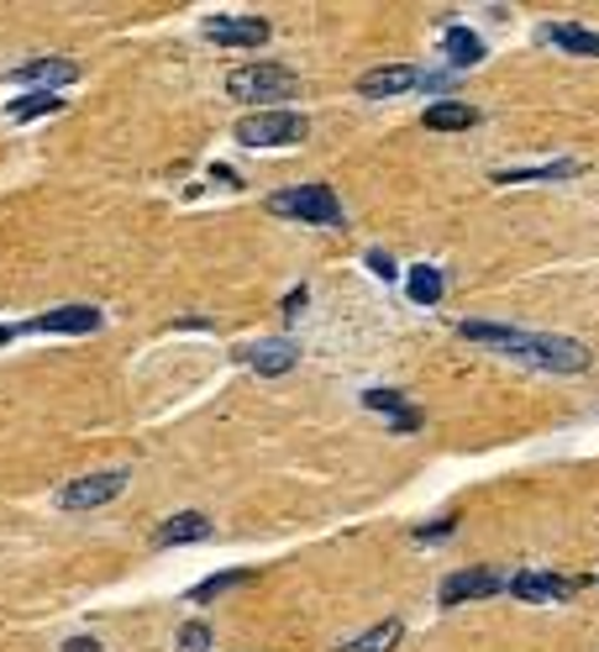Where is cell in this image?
Here are the masks:
<instances>
[{
    "instance_id": "1",
    "label": "cell",
    "mask_w": 599,
    "mask_h": 652,
    "mask_svg": "<svg viewBox=\"0 0 599 652\" xmlns=\"http://www.w3.org/2000/svg\"><path fill=\"white\" fill-rule=\"evenodd\" d=\"M463 338L479 342V347H495L510 363H526V368H542V374H584L589 368V347L574 338H552V332H515V327H500V321H463Z\"/></svg>"
},
{
    "instance_id": "2",
    "label": "cell",
    "mask_w": 599,
    "mask_h": 652,
    "mask_svg": "<svg viewBox=\"0 0 599 652\" xmlns=\"http://www.w3.org/2000/svg\"><path fill=\"white\" fill-rule=\"evenodd\" d=\"M226 96L242 106H274V100L300 96V74L285 64H247V69L226 74Z\"/></svg>"
},
{
    "instance_id": "3",
    "label": "cell",
    "mask_w": 599,
    "mask_h": 652,
    "mask_svg": "<svg viewBox=\"0 0 599 652\" xmlns=\"http://www.w3.org/2000/svg\"><path fill=\"white\" fill-rule=\"evenodd\" d=\"M268 211L289 221H311V226H342V200L332 185H295V190L268 195Z\"/></svg>"
},
{
    "instance_id": "4",
    "label": "cell",
    "mask_w": 599,
    "mask_h": 652,
    "mask_svg": "<svg viewBox=\"0 0 599 652\" xmlns=\"http://www.w3.org/2000/svg\"><path fill=\"white\" fill-rule=\"evenodd\" d=\"M447 85H453V69H410V64H384V69H368L358 79V96L389 100V96H406V90H447Z\"/></svg>"
},
{
    "instance_id": "5",
    "label": "cell",
    "mask_w": 599,
    "mask_h": 652,
    "mask_svg": "<svg viewBox=\"0 0 599 652\" xmlns=\"http://www.w3.org/2000/svg\"><path fill=\"white\" fill-rule=\"evenodd\" d=\"M306 132H311V121L300 111H253V117L237 121L242 147H285V143H300Z\"/></svg>"
},
{
    "instance_id": "6",
    "label": "cell",
    "mask_w": 599,
    "mask_h": 652,
    "mask_svg": "<svg viewBox=\"0 0 599 652\" xmlns=\"http://www.w3.org/2000/svg\"><path fill=\"white\" fill-rule=\"evenodd\" d=\"M121 489H126V468H106V474H85L58 489V506L64 510H90V506H111Z\"/></svg>"
},
{
    "instance_id": "7",
    "label": "cell",
    "mask_w": 599,
    "mask_h": 652,
    "mask_svg": "<svg viewBox=\"0 0 599 652\" xmlns=\"http://www.w3.org/2000/svg\"><path fill=\"white\" fill-rule=\"evenodd\" d=\"M268 32H274V26H268L264 16H211V22H206V37L221 43V48H264Z\"/></svg>"
},
{
    "instance_id": "8",
    "label": "cell",
    "mask_w": 599,
    "mask_h": 652,
    "mask_svg": "<svg viewBox=\"0 0 599 652\" xmlns=\"http://www.w3.org/2000/svg\"><path fill=\"white\" fill-rule=\"evenodd\" d=\"M100 321H106V316H100L96 306H58V311L32 316L26 327H32V332H58V338H85V332H100Z\"/></svg>"
},
{
    "instance_id": "9",
    "label": "cell",
    "mask_w": 599,
    "mask_h": 652,
    "mask_svg": "<svg viewBox=\"0 0 599 652\" xmlns=\"http://www.w3.org/2000/svg\"><path fill=\"white\" fill-rule=\"evenodd\" d=\"M237 363H247L253 374H289L300 363V347L289 338H268V342H247L237 353Z\"/></svg>"
},
{
    "instance_id": "10",
    "label": "cell",
    "mask_w": 599,
    "mask_h": 652,
    "mask_svg": "<svg viewBox=\"0 0 599 652\" xmlns=\"http://www.w3.org/2000/svg\"><path fill=\"white\" fill-rule=\"evenodd\" d=\"M504 579L495 568H463L453 579L442 584V605H468V600H489V595H500Z\"/></svg>"
},
{
    "instance_id": "11",
    "label": "cell",
    "mask_w": 599,
    "mask_h": 652,
    "mask_svg": "<svg viewBox=\"0 0 599 652\" xmlns=\"http://www.w3.org/2000/svg\"><path fill=\"white\" fill-rule=\"evenodd\" d=\"M578 589V579H563V574H515L510 579V595L526 605H547V600H568Z\"/></svg>"
},
{
    "instance_id": "12",
    "label": "cell",
    "mask_w": 599,
    "mask_h": 652,
    "mask_svg": "<svg viewBox=\"0 0 599 652\" xmlns=\"http://www.w3.org/2000/svg\"><path fill=\"white\" fill-rule=\"evenodd\" d=\"M421 121H426L432 132H468V126L484 121V111H474L468 100H432V106L421 111Z\"/></svg>"
},
{
    "instance_id": "13",
    "label": "cell",
    "mask_w": 599,
    "mask_h": 652,
    "mask_svg": "<svg viewBox=\"0 0 599 652\" xmlns=\"http://www.w3.org/2000/svg\"><path fill=\"white\" fill-rule=\"evenodd\" d=\"M584 164L578 158H557V164H531V169H500V185H557V179H578Z\"/></svg>"
},
{
    "instance_id": "14",
    "label": "cell",
    "mask_w": 599,
    "mask_h": 652,
    "mask_svg": "<svg viewBox=\"0 0 599 652\" xmlns=\"http://www.w3.org/2000/svg\"><path fill=\"white\" fill-rule=\"evenodd\" d=\"M363 406H368V411H379V416H389V427H395V432H415V427H421V416L410 411L406 395H395V389H368V395H363Z\"/></svg>"
},
{
    "instance_id": "15",
    "label": "cell",
    "mask_w": 599,
    "mask_h": 652,
    "mask_svg": "<svg viewBox=\"0 0 599 652\" xmlns=\"http://www.w3.org/2000/svg\"><path fill=\"white\" fill-rule=\"evenodd\" d=\"M542 37H547V43H557L563 53H584V58H599V32H589V26L547 22V26H542Z\"/></svg>"
},
{
    "instance_id": "16",
    "label": "cell",
    "mask_w": 599,
    "mask_h": 652,
    "mask_svg": "<svg viewBox=\"0 0 599 652\" xmlns=\"http://www.w3.org/2000/svg\"><path fill=\"white\" fill-rule=\"evenodd\" d=\"M206 537H211V521H206L200 510L168 516L164 527H158V542H164V548H179V542H206Z\"/></svg>"
},
{
    "instance_id": "17",
    "label": "cell",
    "mask_w": 599,
    "mask_h": 652,
    "mask_svg": "<svg viewBox=\"0 0 599 652\" xmlns=\"http://www.w3.org/2000/svg\"><path fill=\"white\" fill-rule=\"evenodd\" d=\"M442 53L453 58V69H474V64L484 58V43L474 37V32H468V26H457V22H453L447 32H442Z\"/></svg>"
},
{
    "instance_id": "18",
    "label": "cell",
    "mask_w": 599,
    "mask_h": 652,
    "mask_svg": "<svg viewBox=\"0 0 599 652\" xmlns=\"http://www.w3.org/2000/svg\"><path fill=\"white\" fill-rule=\"evenodd\" d=\"M400 637H406V627L389 616V621H379V627H368L363 637H353V642H342L336 652H395L400 648Z\"/></svg>"
},
{
    "instance_id": "19",
    "label": "cell",
    "mask_w": 599,
    "mask_h": 652,
    "mask_svg": "<svg viewBox=\"0 0 599 652\" xmlns=\"http://www.w3.org/2000/svg\"><path fill=\"white\" fill-rule=\"evenodd\" d=\"M16 79H26V85H69V79H79V64H69V58H32V64L16 69Z\"/></svg>"
},
{
    "instance_id": "20",
    "label": "cell",
    "mask_w": 599,
    "mask_h": 652,
    "mask_svg": "<svg viewBox=\"0 0 599 652\" xmlns=\"http://www.w3.org/2000/svg\"><path fill=\"white\" fill-rule=\"evenodd\" d=\"M53 111H64V100H58V90H37V96H22V100H11V111L5 117L16 121H37V117H53Z\"/></svg>"
},
{
    "instance_id": "21",
    "label": "cell",
    "mask_w": 599,
    "mask_h": 652,
    "mask_svg": "<svg viewBox=\"0 0 599 652\" xmlns=\"http://www.w3.org/2000/svg\"><path fill=\"white\" fill-rule=\"evenodd\" d=\"M406 290L415 306H436V300H442V274H436L432 264H415L406 274Z\"/></svg>"
},
{
    "instance_id": "22",
    "label": "cell",
    "mask_w": 599,
    "mask_h": 652,
    "mask_svg": "<svg viewBox=\"0 0 599 652\" xmlns=\"http://www.w3.org/2000/svg\"><path fill=\"white\" fill-rule=\"evenodd\" d=\"M237 584H247V574H242V568H232V574H217V579L195 584L190 600H195V605H206V600H217V595H226V589H237Z\"/></svg>"
},
{
    "instance_id": "23",
    "label": "cell",
    "mask_w": 599,
    "mask_h": 652,
    "mask_svg": "<svg viewBox=\"0 0 599 652\" xmlns=\"http://www.w3.org/2000/svg\"><path fill=\"white\" fill-rule=\"evenodd\" d=\"M206 648H211V627L206 621H190L179 631V652H206Z\"/></svg>"
},
{
    "instance_id": "24",
    "label": "cell",
    "mask_w": 599,
    "mask_h": 652,
    "mask_svg": "<svg viewBox=\"0 0 599 652\" xmlns=\"http://www.w3.org/2000/svg\"><path fill=\"white\" fill-rule=\"evenodd\" d=\"M368 268L384 274V279H395V258H389V253H368Z\"/></svg>"
},
{
    "instance_id": "25",
    "label": "cell",
    "mask_w": 599,
    "mask_h": 652,
    "mask_svg": "<svg viewBox=\"0 0 599 652\" xmlns=\"http://www.w3.org/2000/svg\"><path fill=\"white\" fill-rule=\"evenodd\" d=\"M64 652H100V642H96V637H69Z\"/></svg>"
},
{
    "instance_id": "26",
    "label": "cell",
    "mask_w": 599,
    "mask_h": 652,
    "mask_svg": "<svg viewBox=\"0 0 599 652\" xmlns=\"http://www.w3.org/2000/svg\"><path fill=\"white\" fill-rule=\"evenodd\" d=\"M453 527H457V516H453V521H432V527H421V537L432 542V537H447V532H453Z\"/></svg>"
}]
</instances>
